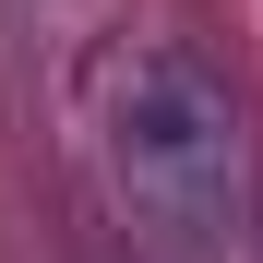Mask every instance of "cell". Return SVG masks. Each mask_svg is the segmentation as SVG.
<instances>
[{
  "label": "cell",
  "instance_id": "6da1fadb",
  "mask_svg": "<svg viewBox=\"0 0 263 263\" xmlns=\"http://www.w3.org/2000/svg\"><path fill=\"white\" fill-rule=\"evenodd\" d=\"M96 156L120 215L167 263H228L251 239V120L228 96V72L180 36H132L96 72Z\"/></svg>",
  "mask_w": 263,
  "mask_h": 263
}]
</instances>
